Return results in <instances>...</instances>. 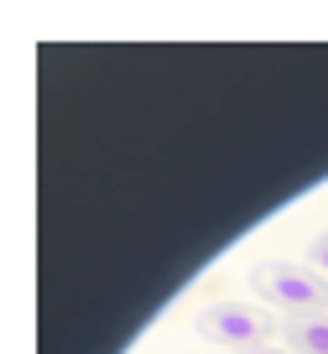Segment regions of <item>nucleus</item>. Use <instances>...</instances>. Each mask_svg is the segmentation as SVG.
Masks as SVG:
<instances>
[{"mask_svg":"<svg viewBox=\"0 0 328 354\" xmlns=\"http://www.w3.org/2000/svg\"><path fill=\"white\" fill-rule=\"evenodd\" d=\"M250 287L261 292L266 308H282L292 318L328 308V281L318 271H307V266H297V261H261L250 271Z\"/></svg>","mask_w":328,"mask_h":354,"instance_id":"1","label":"nucleus"},{"mask_svg":"<svg viewBox=\"0 0 328 354\" xmlns=\"http://www.w3.org/2000/svg\"><path fill=\"white\" fill-rule=\"evenodd\" d=\"M198 339H208V344H224L230 354H240V349H266V339L271 333H282L276 328V318L266 308H255V302H214V308H203L198 313Z\"/></svg>","mask_w":328,"mask_h":354,"instance_id":"2","label":"nucleus"},{"mask_svg":"<svg viewBox=\"0 0 328 354\" xmlns=\"http://www.w3.org/2000/svg\"><path fill=\"white\" fill-rule=\"evenodd\" d=\"M286 344L292 354H328V318L323 313H302V318H286Z\"/></svg>","mask_w":328,"mask_h":354,"instance_id":"3","label":"nucleus"},{"mask_svg":"<svg viewBox=\"0 0 328 354\" xmlns=\"http://www.w3.org/2000/svg\"><path fill=\"white\" fill-rule=\"evenodd\" d=\"M307 261H313L318 271H323V281H328V230L313 234V245H307Z\"/></svg>","mask_w":328,"mask_h":354,"instance_id":"4","label":"nucleus"},{"mask_svg":"<svg viewBox=\"0 0 328 354\" xmlns=\"http://www.w3.org/2000/svg\"><path fill=\"white\" fill-rule=\"evenodd\" d=\"M240 354H282V349H240Z\"/></svg>","mask_w":328,"mask_h":354,"instance_id":"5","label":"nucleus"}]
</instances>
